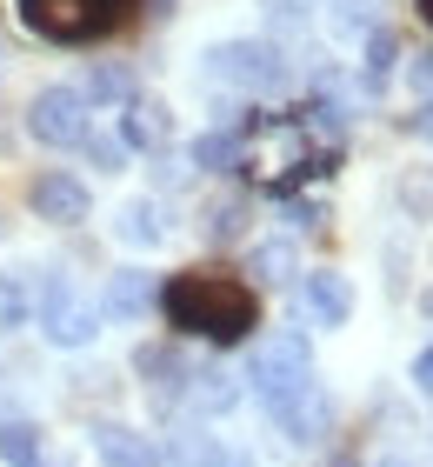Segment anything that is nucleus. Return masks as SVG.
Listing matches in <instances>:
<instances>
[{
  "instance_id": "9d476101",
  "label": "nucleus",
  "mask_w": 433,
  "mask_h": 467,
  "mask_svg": "<svg viewBox=\"0 0 433 467\" xmlns=\"http://www.w3.org/2000/svg\"><path fill=\"white\" fill-rule=\"evenodd\" d=\"M167 134H173L167 100H154V94L127 100V114H120V147H127V154H154V147H167Z\"/></svg>"
},
{
  "instance_id": "5701e85b",
  "label": "nucleus",
  "mask_w": 433,
  "mask_h": 467,
  "mask_svg": "<svg viewBox=\"0 0 433 467\" xmlns=\"http://www.w3.org/2000/svg\"><path fill=\"white\" fill-rule=\"evenodd\" d=\"M80 147H87V161H94L100 174H120V167H127V147H120V140H107V134H87Z\"/></svg>"
},
{
  "instance_id": "2eb2a0df",
  "label": "nucleus",
  "mask_w": 433,
  "mask_h": 467,
  "mask_svg": "<svg viewBox=\"0 0 433 467\" xmlns=\"http://www.w3.org/2000/svg\"><path fill=\"white\" fill-rule=\"evenodd\" d=\"M114 234L127 247H160L167 241V214H160V201H127L120 207V221H114Z\"/></svg>"
},
{
  "instance_id": "f3484780",
  "label": "nucleus",
  "mask_w": 433,
  "mask_h": 467,
  "mask_svg": "<svg viewBox=\"0 0 433 467\" xmlns=\"http://www.w3.org/2000/svg\"><path fill=\"white\" fill-rule=\"evenodd\" d=\"M247 274H253V281H294V274H300V261H294V247L287 241H260L253 254H247Z\"/></svg>"
},
{
  "instance_id": "423d86ee",
  "label": "nucleus",
  "mask_w": 433,
  "mask_h": 467,
  "mask_svg": "<svg viewBox=\"0 0 433 467\" xmlns=\"http://www.w3.org/2000/svg\"><path fill=\"white\" fill-rule=\"evenodd\" d=\"M27 134L47 147H80L94 134V108L80 100V88H40L27 100Z\"/></svg>"
},
{
  "instance_id": "f03ea898",
  "label": "nucleus",
  "mask_w": 433,
  "mask_h": 467,
  "mask_svg": "<svg viewBox=\"0 0 433 467\" xmlns=\"http://www.w3.org/2000/svg\"><path fill=\"white\" fill-rule=\"evenodd\" d=\"M241 388L260 400V408H280V400H294L300 388H314V348H307V334L280 327V334H267V341H253Z\"/></svg>"
},
{
  "instance_id": "a211bd4d",
  "label": "nucleus",
  "mask_w": 433,
  "mask_h": 467,
  "mask_svg": "<svg viewBox=\"0 0 433 467\" xmlns=\"http://www.w3.org/2000/svg\"><path fill=\"white\" fill-rule=\"evenodd\" d=\"M0 461L7 467H40V428L34 420H0Z\"/></svg>"
},
{
  "instance_id": "393cba45",
  "label": "nucleus",
  "mask_w": 433,
  "mask_h": 467,
  "mask_svg": "<svg viewBox=\"0 0 433 467\" xmlns=\"http://www.w3.org/2000/svg\"><path fill=\"white\" fill-rule=\"evenodd\" d=\"M407 80H414V88H433V47L407 60Z\"/></svg>"
},
{
  "instance_id": "6ab92c4d",
  "label": "nucleus",
  "mask_w": 433,
  "mask_h": 467,
  "mask_svg": "<svg viewBox=\"0 0 433 467\" xmlns=\"http://www.w3.org/2000/svg\"><path fill=\"white\" fill-rule=\"evenodd\" d=\"M187 154H193V167H207V174H221V167H241V134H201Z\"/></svg>"
},
{
  "instance_id": "dca6fc26",
  "label": "nucleus",
  "mask_w": 433,
  "mask_h": 467,
  "mask_svg": "<svg viewBox=\"0 0 433 467\" xmlns=\"http://www.w3.org/2000/svg\"><path fill=\"white\" fill-rule=\"evenodd\" d=\"M173 467H247V454H233V448H221L213 434H173Z\"/></svg>"
},
{
  "instance_id": "4be33fe9",
  "label": "nucleus",
  "mask_w": 433,
  "mask_h": 467,
  "mask_svg": "<svg viewBox=\"0 0 433 467\" xmlns=\"http://www.w3.org/2000/svg\"><path fill=\"white\" fill-rule=\"evenodd\" d=\"M241 227H247V207L241 201H213L207 207V234H213V241H233Z\"/></svg>"
},
{
  "instance_id": "bb28decb",
  "label": "nucleus",
  "mask_w": 433,
  "mask_h": 467,
  "mask_svg": "<svg viewBox=\"0 0 433 467\" xmlns=\"http://www.w3.org/2000/svg\"><path fill=\"white\" fill-rule=\"evenodd\" d=\"M414 134H420V140H433V100H427V108L414 114Z\"/></svg>"
},
{
  "instance_id": "1a4fd4ad",
  "label": "nucleus",
  "mask_w": 433,
  "mask_h": 467,
  "mask_svg": "<svg viewBox=\"0 0 433 467\" xmlns=\"http://www.w3.org/2000/svg\"><path fill=\"white\" fill-rule=\"evenodd\" d=\"M267 414H273V428L287 434V441H300V448L334 428V400L320 394V380H314V388H300L294 400H280V408H267Z\"/></svg>"
},
{
  "instance_id": "0eeeda50",
  "label": "nucleus",
  "mask_w": 433,
  "mask_h": 467,
  "mask_svg": "<svg viewBox=\"0 0 433 467\" xmlns=\"http://www.w3.org/2000/svg\"><path fill=\"white\" fill-rule=\"evenodd\" d=\"M27 201H34V214L40 221H54V227H80L87 214H94V194H87V181H74V174H40L34 187H27Z\"/></svg>"
},
{
  "instance_id": "c85d7f7f",
  "label": "nucleus",
  "mask_w": 433,
  "mask_h": 467,
  "mask_svg": "<svg viewBox=\"0 0 433 467\" xmlns=\"http://www.w3.org/2000/svg\"><path fill=\"white\" fill-rule=\"evenodd\" d=\"M380 467H407V461H380Z\"/></svg>"
},
{
  "instance_id": "f257e3e1",
  "label": "nucleus",
  "mask_w": 433,
  "mask_h": 467,
  "mask_svg": "<svg viewBox=\"0 0 433 467\" xmlns=\"http://www.w3.org/2000/svg\"><path fill=\"white\" fill-rule=\"evenodd\" d=\"M160 314L173 321V334H201L213 348H233L260 327V301L241 274H221V267H187L160 287Z\"/></svg>"
},
{
  "instance_id": "b1692460",
  "label": "nucleus",
  "mask_w": 433,
  "mask_h": 467,
  "mask_svg": "<svg viewBox=\"0 0 433 467\" xmlns=\"http://www.w3.org/2000/svg\"><path fill=\"white\" fill-rule=\"evenodd\" d=\"M400 201L414 207V214H433V174H420V181L407 174V181H400Z\"/></svg>"
},
{
  "instance_id": "412c9836",
  "label": "nucleus",
  "mask_w": 433,
  "mask_h": 467,
  "mask_svg": "<svg viewBox=\"0 0 433 467\" xmlns=\"http://www.w3.org/2000/svg\"><path fill=\"white\" fill-rule=\"evenodd\" d=\"M394 54H400L394 34H374V40H366V88H387V74H394Z\"/></svg>"
},
{
  "instance_id": "cd10ccee",
  "label": "nucleus",
  "mask_w": 433,
  "mask_h": 467,
  "mask_svg": "<svg viewBox=\"0 0 433 467\" xmlns=\"http://www.w3.org/2000/svg\"><path fill=\"white\" fill-rule=\"evenodd\" d=\"M414 7H420V20H427V27H433V0H414Z\"/></svg>"
},
{
  "instance_id": "9b49d317",
  "label": "nucleus",
  "mask_w": 433,
  "mask_h": 467,
  "mask_svg": "<svg viewBox=\"0 0 433 467\" xmlns=\"http://www.w3.org/2000/svg\"><path fill=\"white\" fill-rule=\"evenodd\" d=\"M40 307V267H0V327L34 321Z\"/></svg>"
},
{
  "instance_id": "4468645a",
  "label": "nucleus",
  "mask_w": 433,
  "mask_h": 467,
  "mask_svg": "<svg viewBox=\"0 0 433 467\" xmlns=\"http://www.w3.org/2000/svg\"><path fill=\"white\" fill-rule=\"evenodd\" d=\"M241 394H247V388H241V380H233L227 368H201V374H187V400H193L201 414H227Z\"/></svg>"
},
{
  "instance_id": "39448f33",
  "label": "nucleus",
  "mask_w": 433,
  "mask_h": 467,
  "mask_svg": "<svg viewBox=\"0 0 433 467\" xmlns=\"http://www.w3.org/2000/svg\"><path fill=\"white\" fill-rule=\"evenodd\" d=\"M207 80H221L233 94H267L287 80V60L273 40H221V47H207Z\"/></svg>"
},
{
  "instance_id": "f8f14e48",
  "label": "nucleus",
  "mask_w": 433,
  "mask_h": 467,
  "mask_svg": "<svg viewBox=\"0 0 433 467\" xmlns=\"http://www.w3.org/2000/svg\"><path fill=\"white\" fill-rule=\"evenodd\" d=\"M160 294H154V281H147L140 267H120L114 281H107V301H100V314H114V321H140L147 307H154Z\"/></svg>"
},
{
  "instance_id": "7ed1b4c3",
  "label": "nucleus",
  "mask_w": 433,
  "mask_h": 467,
  "mask_svg": "<svg viewBox=\"0 0 433 467\" xmlns=\"http://www.w3.org/2000/svg\"><path fill=\"white\" fill-rule=\"evenodd\" d=\"M127 14H134V0H20V20L47 40H67V47L127 27Z\"/></svg>"
},
{
  "instance_id": "ddd939ff",
  "label": "nucleus",
  "mask_w": 433,
  "mask_h": 467,
  "mask_svg": "<svg viewBox=\"0 0 433 467\" xmlns=\"http://www.w3.org/2000/svg\"><path fill=\"white\" fill-rule=\"evenodd\" d=\"M94 448H100V461L107 467H160V454L147 448V434H134V428H94Z\"/></svg>"
},
{
  "instance_id": "aec40b11",
  "label": "nucleus",
  "mask_w": 433,
  "mask_h": 467,
  "mask_svg": "<svg viewBox=\"0 0 433 467\" xmlns=\"http://www.w3.org/2000/svg\"><path fill=\"white\" fill-rule=\"evenodd\" d=\"M80 100H87V108H94V100H134V80H127L120 67H94L87 88H80Z\"/></svg>"
},
{
  "instance_id": "a878e982",
  "label": "nucleus",
  "mask_w": 433,
  "mask_h": 467,
  "mask_svg": "<svg viewBox=\"0 0 433 467\" xmlns=\"http://www.w3.org/2000/svg\"><path fill=\"white\" fill-rule=\"evenodd\" d=\"M414 388L433 400V348H420V360H414Z\"/></svg>"
},
{
  "instance_id": "6e6552de",
  "label": "nucleus",
  "mask_w": 433,
  "mask_h": 467,
  "mask_svg": "<svg viewBox=\"0 0 433 467\" xmlns=\"http://www.w3.org/2000/svg\"><path fill=\"white\" fill-rule=\"evenodd\" d=\"M300 314H307L314 327H346V314H354V287H346V274L314 267L307 281H300Z\"/></svg>"
},
{
  "instance_id": "20e7f679",
  "label": "nucleus",
  "mask_w": 433,
  "mask_h": 467,
  "mask_svg": "<svg viewBox=\"0 0 433 467\" xmlns=\"http://www.w3.org/2000/svg\"><path fill=\"white\" fill-rule=\"evenodd\" d=\"M34 321H40V334H47L54 348H87L100 334V301L94 294H80L67 274H54V267H40V307H34Z\"/></svg>"
}]
</instances>
